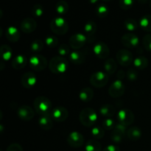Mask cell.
<instances>
[{"label": "cell", "instance_id": "cell-1", "mask_svg": "<svg viewBox=\"0 0 151 151\" xmlns=\"http://www.w3.org/2000/svg\"><path fill=\"white\" fill-rule=\"evenodd\" d=\"M33 106L35 111L40 116H50L52 111V104L50 100L44 96H40L34 100Z\"/></svg>", "mask_w": 151, "mask_h": 151}, {"label": "cell", "instance_id": "cell-2", "mask_svg": "<svg viewBox=\"0 0 151 151\" xmlns=\"http://www.w3.org/2000/svg\"><path fill=\"white\" fill-rule=\"evenodd\" d=\"M69 67L67 60L62 56H55L49 63V68L52 73L60 75L65 73Z\"/></svg>", "mask_w": 151, "mask_h": 151}, {"label": "cell", "instance_id": "cell-3", "mask_svg": "<svg viewBox=\"0 0 151 151\" xmlns=\"http://www.w3.org/2000/svg\"><path fill=\"white\" fill-rule=\"evenodd\" d=\"M79 119L83 126H93L97 121V112L91 108H85L80 113Z\"/></svg>", "mask_w": 151, "mask_h": 151}, {"label": "cell", "instance_id": "cell-4", "mask_svg": "<svg viewBox=\"0 0 151 151\" xmlns=\"http://www.w3.org/2000/svg\"><path fill=\"white\" fill-rule=\"evenodd\" d=\"M51 30L56 35H63L69 30V24L61 16L55 17L50 22Z\"/></svg>", "mask_w": 151, "mask_h": 151}, {"label": "cell", "instance_id": "cell-5", "mask_svg": "<svg viewBox=\"0 0 151 151\" xmlns=\"http://www.w3.org/2000/svg\"><path fill=\"white\" fill-rule=\"evenodd\" d=\"M29 66L33 70L40 72L46 69L48 62L47 58L41 54H34L29 58Z\"/></svg>", "mask_w": 151, "mask_h": 151}, {"label": "cell", "instance_id": "cell-6", "mask_svg": "<svg viewBox=\"0 0 151 151\" xmlns=\"http://www.w3.org/2000/svg\"><path fill=\"white\" fill-rule=\"evenodd\" d=\"M109 77L104 72H96L90 76L89 81L91 86L96 88H103L109 82Z\"/></svg>", "mask_w": 151, "mask_h": 151}, {"label": "cell", "instance_id": "cell-7", "mask_svg": "<svg viewBox=\"0 0 151 151\" xmlns=\"http://www.w3.org/2000/svg\"><path fill=\"white\" fill-rule=\"evenodd\" d=\"M125 91V84L120 80L114 81L109 88V94L113 98H119L122 97Z\"/></svg>", "mask_w": 151, "mask_h": 151}, {"label": "cell", "instance_id": "cell-8", "mask_svg": "<svg viewBox=\"0 0 151 151\" xmlns=\"http://www.w3.org/2000/svg\"><path fill=\"white\" fill-rule=\"evenodd\" d=\"M88 41V38L86 36L85 34L83 33H75L70 37L69 41V45L73 50H79L82 48L86 43Z\"/></svg>", "mask_w": 151, "mask_h": 151}, {"label": "cell", "instance_id": "cell-9", "mask_svg": "<svg viewBox=\"0 0 151 151\" xmlns=\"http://www.w3.org/2000/svg\"><path fill=\"white\" fill-rule=\"evenodd\" d=\"M116 58L119 64L122 66H129L134 62L133 55L129 50H120L116 52Z\"/></svg>", "mask_w": 151, "mask_h": 151}, {"label": "cell", "instance_id": "cell-10", "mask_svg": "<svg viewBox=\"0 0 151 151\" xmlns=\"http://www.w3.org/2000/svg\"><path fill=\"white\" fill-rule=\"evenodd\" d=\"M117 119L119 123L128 126L134 122V114L130 109H121L117 114Z\"/></svg>", "mask_w": 151, "mask_h": 151}, {"label": "cell", "instance_id": "cell-11", "mask_svg": "<svg viewBox=\"0 0 151 151\" xmlns=\"http://www.w3.org/2000/svg\"><path fill=\"white\" fill-rule=\"evenodd\" d=\"M50 116L55 122H62L67 119L69 116V111L63 106H56L53 108Z\"/></svg>", "mask_w": 151, "mask_h": 151}, {"label": "cell", "instance_id": "cell-12", "mask_svg": "<svg viewBox=\"0 0 151 151\" xmlns=\"http://www.w3.org/2000/svg\"><path fill=\"white\" fill-rule=\"evenodd\" d=\"M67 142L71 147H80L83 145L84 137L78 131H72L67 137Z\"/></svg>", "mask_w": 151, "mask_h": 151}, {"label": "cell", "instance_id": "cell-13", "mask_svg": "<svg viewBox=\"0 0 151 151\" xmlns=\"http://www.w3.org/2000/svg\"><path fill=\"white\" fill-rule=\"evenodd\" d=\"M17 115L19 119L24 121H29L35 116V110L29 106L24 105L21 106L17 110Z\"/></svg>", "mask_w": 151, "mask_h": 151}, {"label": "cell", "instance_id": "cell-14", "mask_svg": "<svg viewBox=\"0 0 151 151\" xmlns=\"http://www.w3.org/2000/svg\"><path fill=\"white\" fill-rule=\"evenodd\" d=\"M94 55L100 59H106L109 58L110 50L106 44L103 42H98L95 44L93 48Z\"/></svg>", "mask_w": 151, "mask_h": 151}, {"label": "cell", "instance_id": "cell-15", "mask_svg": "<svg viewBox=\"0 0 151 151\" xmlns=\"http://www.w3.org/2000/svg\"><path fill=\"white\" fill-rule=\"evenodd\" d=\"M121 42L127 48H135L139 45V39L138 36L134 33H126L122 35Z\"/></svg>", "mask_w": 151, "mask_h": 151}, {"label": "cell", "instance_id": "cell-16", "mask_svg": "<svg viewBox=\"0 0 151 151\" xmlns=\"http://www.w3.org/2000/svg\"><path fill=\"white\" fill-rule=\"evenodd\" d=\"M21 82L25 88H32L36 85L37 78L33 72H27L22 75Z\"/></svg>", "mask_w": 151, "mask_h": 151}, {"label": "cell", "instance_id": "cell-17", "mask_svg": "<svg viewBox=\"0 0 151 151\" xmlns=\"http://www.w3.org/2000/svg\"><path fill=\"white\" fill-rule=\"evenodd\" d=\"M20 27L24 33H31L36 29L37 22L33 18L27 17L22 21Z\"/></svg>", "mask_w": 151, "mask_h": 151}, {"label": "cell", "instance_id": "cell-18", "mask_svg": "<svg viewBox=\"0 0 151 151\" xmlns=\"http://www.w3.org/2000/svg\"><path fill=\"white\" fill-rule=\"evenodd\" d=\"M97 24L93 21H88L84 26V32H85L86 36L88 38V41H89L90 42L94 40V35L97 32Z\"/></svg>", "mask_w": 151, "mask_h": 151}, {"label": "cell", "instance_id": "cell-19", "mask_svg": "<svg viewBox=\"0 0 151 151\" xmlns=\"http://www.w3.org/2000/svg\"><path fill=\"white\" fill-rule=\"evenodd\" d=\"M27 58L24 55H18L16 57L13 58L11 62V66L16 70H20L26 66L27 64Z\"/></svg>", "mask_w": 151, "mask_h": 151}, {"label": "cell", "instance_id": "cell-20", "mask_svg": "<svg viewBox=\"0 0 151 151\" xmlns=\"http://www.w3.org/2000/svg\"><path fill=\"white\" fill-rule=\"evenodd\" d=\"M86 54L83 51H73L69 54V59L73 64L80 65L85 62Z\"/></svg>", "mask_w": 151, "mask_h": 151}, {"label": "cell", "instance_id": "cell-21", "mask_svg": "<svg viewBox=\"0 0 151 151\" xmlns=\"http://www.w3.org/2000/svg\"><path fill=\"white\" fill-rule=\"evenodd\" d=\"M6 38L10 42H17L20 39V32L19 29L14 26H10L7 27L5 32Z\"/></svg>", "mask_w": 151, "mask_h": 151}, {"label": "cell", "instance_id": "cell-22", "mask_svg": "<svg viewBox=\"0 0 151 151\" xmlns=\"http://www.w3.org/2000/svg\"><path fill=\"white\" fill-rule=\"evenodd\" d=\"M38 125L44 131H50L53 127V121L51 116H40Z\"/></svg>", "mask_w": 151, "mask_h": 151}, {"label": "cell", "instance_id": "cell-23", "mask_svg": "<svg viewBox=\"0 0 151 151\" xmlns=\"http://www.w3.org/2000/svg\"><path fill=\"white\" fill-rule=\"evenodd\" d=\"M99 111L100 115L106 119V118H111L115 114L116 110L112 105L105 104L100 108Z\"/></svg>", "mask_w": 151, "mask_h": 151}, {"label": "cell", "instance_id": "cell-24", "mask_svg": "<svg viewBox=\"0 0 151 151\" xmlns=\"http://www.w3.org/2000/svg\"><path fill=\"white\" fill-rule=\"evenodd\" d=\"M117 69V64L113 58H107L104 63V70L109 75H114Z\"/></svg>", "mask_w": 151, "mask_h": 151}, {"label": "cell", "instance_id": "cell-25", "mask_svg": "<svg viewBox=\"0 0 151 151\" xmlns=\"http://www.w3.org/2000/svg\"><path fill=\"white\" fill-rule=\"evenodd\" d=\"M93 97H94V91L88 87H85L83 88L79 94L80 100L84 103L90 102L93 99Z\"/></svg>", "mask_w": 151, "mask_h": 151}, {"label": "cell", "instance_id": "cell-26", "mask_svg": "<svg viewBox=\"0 0 151 151\" xmlns=\"http://www.w3.org/2000/svg\"><path fill=\"white\" fill-rule=\"evenodd\" d=\"M142 132L141 129L138 127H132V128L128 129L126 133V135L128 138L131 141H137L142 137Z\"/></svg>", "mask_w": 151, "mask_h": 151}, {"label": "cell", "instance_id": "cell-27", "mask_svg": "<svg viewBox=\"0 0 151 151\" xmlns=\"http://www.w3.org/2000/svg\"><path fill=\"white\" fill-rule=\"evenodd\" d=\"M134 66L138 70H144L148 66V60L144 56H139L134 60Z\"/></svg>", "mask_w": 151, "mask_h": 151}, {"label": "cell", "instance_id": "cell-28", "mask_svg": "<svg viewBox=\"0 0 151 151\" xmlns=\"http://www.w3.org/2000/svg\"><path fill=\"white\" fill-rule=\"evenodd\" d=\"M0 53H1L2 60L4 61H8L13 56V50L10 46L7 45V44H3L0 49Z\"/></svg>", "mask_w": 151, "mask_h": 151}, {"label": "cell", "instance_id": "cell-29", "mask_svg": "<svg viewBox=\"0 0 151 151\" xmlns=\"http://www.w3.org/2000/svg\"><path fill=\"white\" fill-rule=\"evenodd\" d=\"M69 4H68L67 1L65 0H60L57 2L55 5V11L60 16H63L67 13L68 10H69Z\"/></svg>", "mask_w": 151, "mask_h": 151}, {"label": "cell", "instance_id": "cell-30", "mask_svg": "<svg viewBox=\"0 0 151 151\" xmlns=\"http://www.w3.org/2000/svg\"><path fill=\"white\" fill-rule=\"evenodd\" d=\"M139 25L143 30L151 32V15L143 16L139 20Z\"/></svg>", "mask_w": 151, "mask_h": 151}, {"label": "cell", "instance_id": "cell-31", "mask_svg": "<svg viewBox=\"0 0 151 151\" xmlns=\"http://www.w3.org/2000/svg\"><path fill=\"white\" fill-rule=\"evenodd\" d=\"M95 13L99 18L103 19V18L106 17L109 13V7L104 3H101L96 7Z\"/></svg>", "mask_w": 151, "mask_h": 151}, {"label": "cell", "instance_id": "cell-32", "mask_svg": "<svg viewBox=\"0 0 151 151\" xmlns=\"http://www.w3.org/2000/svg\"><path fill=\"white\" fill-rule=\"evenodd\" d=\"M44 42L40 39H35L31 43L30 50L34 54H38L44 49Z\"/></svg>", "mask_w": 151, "mask_h": 151}, {"label": "cell", "instance_id": "cell-33", "mask_svg": "<svg viewBox=\"0 0 151 151\" xmlns=\"http://www.w3.org/2000/svg\"><path fill=\"white\" fill-rule=\"evenodd\" d=\"M101 144L94 139L87 142L85 147L86 151H101Z\"/></svg>", "mask_w": 151, "mask_h": 151}, {"label": "cell", "instance_id": "cell-34", "mask_svg": "<svg viewBox=\"0 0 151 151\" xmlns=\"http://www.w3.org/2000/svg\"><path fill=\"white\" fill-rule=\"evenodd\" d=\"M91 134L94 139H102L104 137L105 129L103 127L94 126L91 128Z\"/></svg>", "mask_w": 151, "mask_h": 151}, {"label": "cell", "instance_id": "cell-35", "mask_svg": "<svg viewBox=\"0 0 151 151\" xmlns=\"http://www.w3.org/2000/svg\"><path fill=\"white\" fill-rule=\"evenodd\" d=\"M124 26H125V29L127 30L130 31V32H133V31H135L138 28V23H137L135 19L129 18V19H127L125 21Z\"/></svg>", "mask_w": 151, "mask_h": 151}, {"label": "cell", "instance_id": "cell-36", "mask_svg": "<svg viewBox=\"0 0 151 151\" xmlns=\"http://www.w3.org/2000/svg\"><path fill=\"white\" fill-rule=\"evenodd\" d=\"M125 134L123 133L119 132V131H116V130H113L111 135V139L113 141V142L116 143V144H119L122 142V140L125 138Z\"/></svg>", "mask_w": 151, "mask_h": 151}, {"label": "cell", "instance_id": "cell-37", "mask_svg": "<svg viewBox=\"0 0 151 151\" xmlns=\"http://www.w3.org/2000/svg\"><path fill=\"white\" fill-rule=\"evenodd\" d=\"M31 13L34 17L40 18L44 14V7L40 4H34L31 10Z\"/></svg>", "mask_w": 151, "mask_h": 151}, {"label": "cell", "instance_id": "cell-38", "mask_svg": "<svg viewBox=\"0 0 151 151\" xmlns=\"http://www.w3.org/2000/svg\"><path fill=\"white\" fill-rule=\"evenodd\" d=\"M45 44L50 48H54L58 45V39L55 35H48L45 38Z\"/></svg>", "mask_w": 151, "mask_h": 151}, {"label": "cell", "instance_id": "cell-39", "mask_svg": "<svg viewBox=\"0 0 151 151\" xmlns=\"http://www.w3.org/2000/svg\"><path fill=\"white\" fill-rule=\"evenodd\" d=\"M135 0H119V6L122 10H128L134 4Z\"/></svg>", "mask_w": 151, "mask_h": 151}, {"label": "cell", "instance_id": "cell-40", "mask_svg": "<svg viewBox=\"0 0 151 151\" xmlns=\"http://www.w3.org/2000/svg\"><path fill=\"white\" fill-rule=\"evenodd\" d=\"M115 125H116V123L112 118H106L103 122V128L107 131L114 130Z\"/></svg>", "mask_w": 151, "mask_h": 151}, {"label": "cell", "instance_id": "cell-41", "mask_svg": "<svg viewBox=\"0 0 151 151\" xmlns=\"http://www.w3.org/2000/svg\"><path fill=\"white\" fill-rule=\"evenodd\" d=\"M58 52L60 56H66L67 55L70 54V47L69 45H67L66 44H60L58 47Z\"/></svg>", "mask_w": 151, "mask_h": 151}, {"label": "cell", "instance_id": "cell-42", "mask_svg": "<svg viewBox=\"0 0 151 151\" xmlns=\"http://www.w3.org/2000/svg\"><path fill=\"white\" fill-rule=\"evenodd\" d=\"M142 44L147 51L151 52V34H147L142 39Z\"/></svg>", "mask_w": 151, "mask_h": 151}, {"label": "cell", "instance_id": "cell-43", "mask_svg": "<svg viewBox=\"0 0 151 151\" xmlns=\"http://www.w3.org/2000/svg\"><path fill=\"white\" fill-rule=\"evenodd\" d=\"M127 78H128L129 81H137V78H138V72L136 69H130L129 70H128L126 73Z\"/></svg>", "mask_w": 151, "mask_h": 151}, {"label": "cell", "instance_id": "cell-44", "mask_svg": "<svg viewBox=\"0 0 151 151\" xmlns=\"http://www.w3.org/2000/svg\"><path fill=\"white\" fill-rule=\"evenodd\" d=\"M6 151H24L22 146L17 143H13L7 147Z\"/></svg>", "mask_w": 151, "mask_h": 151}, {"label": "cell", "instance_id": "cell-45", "mask_svg": "<svg viewBox=\"0 0 151 151\" xmlns=\"http://www.w3.org/2000/svg\"><path fill=\"white\" fill-rule=\"evenodd\" d=\"M103 151H120V149L116 145H108L107 147H105Z\"/></svg>", "mask_w": 151, "mask_h": 151}, {"label": "cell", "instance_id": "cell-46", "mask_svg": "<svg viewBox=\"0 0 151 151\" xmlns=\"http://www.w3.org/2000/svg\"><path fill=\"white\" fill-rule=\"evenodd\" d=\"M125 73L123 70L120 69V70L118 71L117 72V80H120L122 81L123 78H125Z\"/></svg>", "mask_w": 151, "mask_h": 151}, {"label": "cell", "instance_id": "cell-47", "mask_svg": "<svg viewBox=\"0 0 151 151\" xmlns=\"http://www.w3.org/2000/svg\"><path fill=\"white\" fill-rule=\"evenodd\" d=\"M147 1L148 0H138L139 3H140V4H146L147 2Z\"/></svg>", "mask_w": 151, "mask_h": 151}, {"label": "cell", "instance_id": "cell-48", "mask_svg": "<svg viewBox=\"0 0 151 151\" xmlns=\"http://www.w3.org/2000/svg\"><path fill=\"white\" fill-rule=\"evenodd\" d=\"M98 1L99 0H89L91 4H96L97 2H98Z\"/></svg>", "mask_w": 151, "mask_h": 151}, {"label": "cell", "instance_id": "cell-49", "mask_svg": "<svg viewBox=\"0 0 151 151\" xmlns=\"http://www.w3.org/2000/svg\"><path fill=\"white\" fill-rule=\"evenodd\" d=\"M101 1H105V2H106V1H111V0H101Z\"/></svg>", "mask_w": 151, "mask_h": 151}, {"label": "cell", "instance_id": "cell-50", "mask_svg": "<svg viewBox=\"0 0 151 151\" xmlns=\"http://www.w3.org/2000/svg\"><path fill=\"white\" fill-rule=\"evenodd\" d=\"M149 4H150V7L151 8V0H150V3H149Z\"/></svg>", "mask_w": 151, "mask_h": 151}]
</instances>
